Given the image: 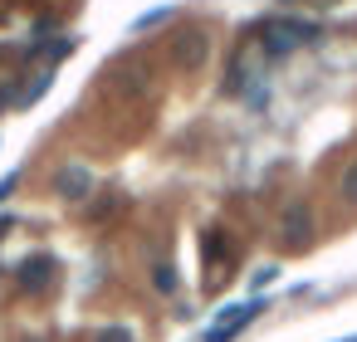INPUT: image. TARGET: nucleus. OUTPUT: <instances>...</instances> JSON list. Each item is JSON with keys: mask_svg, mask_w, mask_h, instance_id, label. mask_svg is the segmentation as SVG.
I'll return each mask as SVG.
<instances>
[{"mask_svg": "<svg viewBox=\"0 0 357 342\" xmlns=\"http://www.w3.org/2000/svg\"><path fill=\"white\" fill-rule=\"evenodd\" d=\"M264 308H269V298H245V303L225 308V313L206 327V342H235V337H240V332H245V327H250Z\"/></svg>", "mask_w": 357, "mask_h": 342, "instance_id": "nucleus-1", "label": "nucleus"}, {"mask_svg": "<svg viewBox=\"0 0 357 342\" xmlns=\"http://www.w3.org/2000/svg\"><path fill=\"white\" fill-rule=\"evenodd\" d=\"M264 35H269V40H264L269 59H284V54H289V49H294V45H298L308 30H303L298 20H284V25H274V20H269V25H264Z\"/></svg>", "mask_w": 357, "mask_h": 342, "instance_id": "nucleus-2", "label": "nucleus"}, {"mask_svg": "<svg viewBox=\"0 0 357 342\" xmlns=\"http://www.w3.org/2000/svg\"><path fill=\"white\" fill-rule=\"evenodd\" d=\"M54 269H59V264H54V254H35V259H25V264H20V283H25L30 293H40V288H50V283H54Z\"/></svg>", "mask_w": 357, "mask_h": 342, "instance_id": "nucleus-3", "label": "nucleus"}, {"mask_svg": "<svg viewBox=\"0 0 357 342\" xmlns=\"http://www.w3.org/2000/svg\"><path fill=\"white\" fill-rule=\"evenodd\" d=\"M89 191H93V171H89V166L74 162V166L59 171V196H64V201H84Z\"/></svg>", "mask_w": 357, "mask_h": 342, "instance_id": "nucleus-4", "label": "nucleus"}, {"mask_svg": "<svg viewBox=\"0 0 357 342\" xmlns=\"http://www.w3.org/2000/svg\"><path fill=\"white\" fill-rule=\"evenodd\" d=\"M176 10H181L176 0H167V6H157V10H142V15H137V20L128 25V35H152V30H162V25H167V20L176 15Z\"/></svg>", "mask_w": 357, "mask_h": 342, "instance_id": "nucleus-5", "label": "nucleus"}, {"mask_svg": "<svg viewBox=\"0 0 357 342\" xmlns=\"http://www.w3.org/2000/svg\"><path fill=\"white\" fill-rule=\"evenodd\" d=\"M50 88H54V69H40V74H35V84H25V88H20V108H35Z\"/></svg>", "mask_w": 357, "mask_h": 342, "instance_id": "nucleus-6", "label": "nucleus"}, {"mask_svg": "<svg viewBox=\"0 0 357 342\" xmlns=\"http://www.w3.org/2000/svg\"><path fill=\"white\" fill-rule=\"evenodd\" d=\"M206 49H211L206 35H191V45H181V64H186V69H201V64H206Z\"/></svg>", "mask_w": 357, "mask_h": 342, "instance_id": "nucleus-7", "label": "nucleus"}, {"mask_svg": "<svg viewBox=\"0 0 357 342\" xmlns=\"http://www.w3.org/2000/svg\"><path fill=\"white\" fill-rule=\"evenodd\" d=\"M20 88H25L20 79H0V118H6L10 108H20Z\"/></svg>", "mask_w": 357, "mask_h": 342, "instance_id": "nucleus-8", "label": "nucleus"}, {"mask_svg": "<svg viewBox=\"0 0 357 342\" xmlns=\"http://www.w3.org/2000/svg\"><path fill=\"white\" fill-rule=\"evenodd\" d=\"M152 283H157L162 293H172V288H176V269H172V264H157V269H152Z\"/></svg>", "mask_w": 357, "mask_h": 342, "instance_id": "nucleus-9", "label": "nucleus"}, {"mask_svg": "<svg viewBox=\"0 0 357 342\" xmlns=\"http://www.w3.org/2000/svg\"><path fill=\"white\" fill-rule=\"evenodd\" d=\"M15 186H20V171H6V176H0V210H6V201L15 196Z\"/></svg>", "mask_w": 357, "mask_h": 342, "instance_id": "nucleus-10", "label": "nucleus"}, {"mask_svg": "<svg viewBox=\"0 0 357 342\" xmlns=\"http://www.w3.org/2000/svg\"><path fill=\"white\" fill-rule=\"evenodd\" d=\"M6 230H15V215H0V240H6Z\"/></svg>", "mask_w": 357, "mask_h": 342, "instance_id": "nucleus-11", "label": "nucleus"}, {"mask_svg": "<svg viewBox=\"0 0 357 342\" xmlns=\"http://www.w3.org/2000/svg\"><path fill=\"white\" fill-rule=\"evenodd\" d=\"M347 191H352V196H357V171H352V176H347Z\"/></svg>", "mask_w": 357, "mask_h": 342, "instance_id": "nucleus-12", "label": "nucleus"}, {"mask_svg": "<svg viewBox=\"0 0 357 342\" xmlns=\"http://www.w3.org/2000/svg\"><path fill=\"white\" fill-rule=\"evenodd\" d=\"M347 342H357V337H347Z\"/></svg>", "mask_w": 357, "mask_h": 342, "instance_id": "nucleus-13", "label": "nucleus"}]
</instances>
